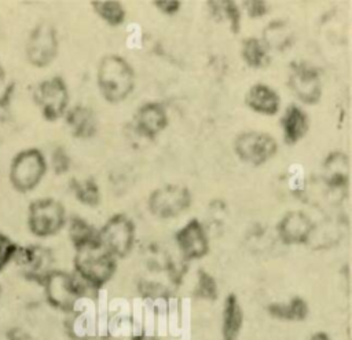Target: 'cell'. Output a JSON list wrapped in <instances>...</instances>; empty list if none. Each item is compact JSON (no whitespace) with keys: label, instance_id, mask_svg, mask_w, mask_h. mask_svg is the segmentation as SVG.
Returning a JSON list of instances; mask_svg holds the SVG:
<instances>
[{"label":"cell","instance_id":"cell-1","mask_svg":"<svg viewBox=\"0 0 352 340\" xmlns=\"http://www.w3.org/2000/svg\"><path fill=\"white\" fill-rule=\"evenodd\" d=\"M135 74L125 58L117 54L104 55L98 66V87L110 103L124 100L133 89Z\"/></svg>","mask_w":352,"mask_h":340},{"label":"cell","instance_id":"cell-23","mask_svg":"<svg viewBox=\"0 0 352 340\" xmlns=\"http://www.w3.org/2000/svg\"><path fill=\"white\" fill-rule=\"evenodd\" d=\"M243 61L254 69H263L270 63V50L257 37H248L242 43L241 50Z\"/></svg>","mask_w":352,"mask_h":340},{"label":"cell","instance_id":"cell-37","mask_svg":"<svg viewBox=\"0 0 352 340\" xmlns=\"http://www.w3.org/2000/svg\"><path fill=\"white\" fill-rule=\"evenodd\" d=\"M103 340H133V337H122V336H107Z\"/></svg>","mask_w":352,"mask_h":340},{"label":"cell","instance_id":"cell-33","mask_svg":"<svg viewBox=\"0 0 352 340\" xmlns=\"http://www.w3.org/2000/svg\"><path fill=\"white\" fill-rule=\"evenodd\" d=\"M246 7L248 14L252 18H258L267 12V3L261 0H253V1H245L243 3Z\"/></svg>","mask_w":352,"mask_h":340},{"label":"cell","instance_id":"cell-4","mask_svg":"<svg viewBox=\"0 0 352 340\" xmlns=\"http://www.w3.org/2000/svg\"><path fill=\"white\" fill-rule=\"evenodd\" d=\"M66 223V211L60 201L45 197L30 202L28 208V227L36 237L55 235Z\"/></svg>","mask_w":352,"mask_h":340},{"label":"cell","instance_id":"cell-36","mask_svg":"<svg viewBox=\"0 0 352 340\" xmlns=\"http://www.w3.org/2000/svg\"><path fill=\"white\" fill-rule=\"evenodd\" d=\"M309 340H331V339H330L329 334L324 333V332H315V333L311 336Z\"/></svg>","mask_w":352,"mask_h":340},{"label":"cell","instance_id":"cell-18","mask_svg":"<svg viewBox=\"0 0 352 340\" xmlns=\"http://www.w3.org/2000/svg\"><path fill=\"white\" fill-rule=\"evenodd\" d=\"M323 180L330 189H344L349 180V160L342 151L330 153L323 162Z\"/></svg>","mask_w":352,"mask_h":340},{"label":"cell","instance_id":"cell-3","mask_svg":"<svg viewBox=\"0 0 352 340\" xmlns=\"http://www.w3.org/2000/svg\"><path fill=\"white\" fill-rule=\"evenodd\" d=\"M47 172V161L44 154L29 147L16 153L10 164V183L19 193H28L38 186Z\"/></svg>","mask_w":352,"mask_h":340},{"label":"cell","instance_id":"cell-25","mask_svg":"<svg viewBox=\"0 0 352 340\" xmlns=\"http://www.w3.org/2000/svg\"><path fill=\"white\" fill-rule=\"evenodd\" d=\"M69 237L74 248L77 249L80 246H84L87 244L96 241L98 233L87 220L78 216H73L69 222Z\"/></svg>","mask_w":352,"mask_h":340},{"label":"cell","instance_id":"cell-9","mask_svg":"<svg viewBox=\"0 0 352 340\" xmlns=\"http://www.w3.org/2000/svg\"><path fill=\"white\" fill-rule=\"evenodd\" d=\"M234 150L243 162L250 165H261L276 154L278 143L267 132L248 131L235 138Z\"/></svg>","mask_w":352,"mask_h":340},{"label":"cell","instance_id":"cell-11","mask_svg":"<svg viewBox=\"0 0 352 340\" xmlns=\"http://www.w3.org/2000/svg\"><path fill=\"white\" fill-rule=\"evenodd\" d=\"M12 262L22 270L25 278L40 285L54 270L52 253L41 245H18Z\"/></svg>","mask_w":352,"mask_h":340},{"label":"cell","instance_id":"cell-20","mask_svg":"<svg viewBox=\"0 0 352 340\" xmlns=\"http://www.w3.org/2000/svg\"><path fill=\"white\" fill-rule=\"evenodd\" d=\"M243 325V311L234 293H230L224 300L221 336L223 340H236Z\"/></svg>","mask_w":352,"mask_h":340},{"label":"cell","instance_id":"cell-27","mask_svg":"<svg viewBox=\"0 0 352 340\" xmlns=\"http://www.w3.org/2000/svg\"><path fill=\"white\" fill-rule=\"evenodd\" d=\"M194 295L199 299L213 301L217 299V284L216 279L205 270L198 271V281Z\"/></svg>","mask_w":352,"mask_h":340},{"label":"cell","instance_id":"cell-40","mask_svg":"<svg viewBox=\"0 0 352 340\" xmlns=\"http://www.w3.org/2000/svg\"><path fill=\"white\" fill-rule=\"evenodd\" d=\"M0 292H1V288H0Z\"/></svg>","mask_w":352,"mask_h":340},{"label":"cell","instance_id":"cell-15","mask_svg":"<svg viewBox=\"0 0 352 340\" xmlns=\"http://www.w3.org/2000/svg\"><path fill=\"white\" fill-rule=\"evenodd\" d=\"M168 125V114L165 107L158 102H147L142 105L135 116V127L138 132L148 139L155 138Z\"/></svg>","mask_w":352,"mask_h":340},{"label":"cell","instance_id":"cell-17","mask_svg":"<svg viewBox=\"0 0 352 340\" xmlns=\"http://www.w3.org/2000/svg\"><path fill=\"white\" fill-rule=\"evenodd\" d=\"M280 125L283 131V140L287 145H296L308 132L309 118L301 107L290 105L280 118Z\"/></svg>","mask_w":352,"mask_h":340},{"label":"cell","instance_id":"cell-7","mask_svg":"<svg viewBox=\"0 0 352 340\" xmlns=\"http://www.w3.org/2000/svg\"><path fill=\"white\" fill-rule=\"evenodd\" d=\"M59 40L56 29L50 22H40L37 23L26 41V59L30 65L36 67H45L58 55Z\"/></svg>","mask_w":352,"mask_h":340},{"label":"cell","instance_id":"cell-13","mask_svg":"<svg viewBox=\"0 0 352 340\" xmlns=\"http://www.w3.org/2000/svg\"><path fill=\"white\" fill-rule=\"evenodd\" d=\"M175 238L183 257L187 260L201 259L209 252V240L198 219H191L176 233Z\"/></svg>","mask_w":352,"mask_h":340},{"label":"cell","instance_id":"cell-8","mask_svg":"<svg viewBox=\"0 0 352 340\" xmlns=\"http://www.w3.org/2000/svg\"><path fill=\"white\" fill-rule=\"evenodd\" d=\"M33 98L43 117L47 121H55L66 113L69 103L67 85L59 76L45 78L37 84Z\"/></svg>","mask_w":352,"mask_h":340},{"label":"cell","instance_id":"cell-38","mask_svg":"<svg viewBox=\"0 0 352 340\" xmlns=\"http://www.w3.org/2000/svg\"><path fill=\"white\" fill-rule=\"evenodd\" d=\"M133 340H158V339H157V337H154V336L142 334V336H136V337H133Z\"/></svg>","mask_w":352,"mask_h":340},{"label":"cell","instance_id":"cell-35","mask_svg":"<svg viewBox=\"0 0 352 340\" xmlns=\"http://www.w3.org/2000/svg\"><path fill=\"white\" fill-rule=\"evenodd\" d=\"M6 340H33V337L21 328H12L7 332Z\"/></svg>","mask_w":352,"mask_h":340},{"label":"cell","instance_id":"cell-14","mask_svg":"<svg viewBox=\"0 0 352 340\" xmlns=\"http://www.w3.org/2000/svg\"><path fill=\"white\" fill-rule=\"evenodd\" d=\"M314 229L315 224L312 220L301 211L287 212L278 223L279 238L287 245L309 242V238L314 234Z\"/></svg>","mask_w":352,"mask_h":340},{"label":"cell","instance_id":"cell-6","mask_svg":"<svg viewBox=\"0 0 352 340\" xmlns=\"http://www.w3.org/2000/svg\"><path fill=\"white\" fill-rule=\"evenodd\" d=\"M135 226L124 213H116L98 231L99 244L114 257H125L133 245Z\"/></svg>","mask_w":352,"mask_h":340},{"label":"cell","instance_id":"cell-34","mask_svg":"<svg viewBox=\"0 0 352 340\" xmlns=\"http://www.w3.org/2000/svg\"><path fill=\"white\" fill-rule=\"evenodd\" d=\"M161 12L168 14V15H173L179 11L180 8V1L179 0H155L153 3Z\"/></svg>","mask_w":352,"mask_h":340},{"label":"cell","instance_id":"cell-24","mask_svg":"<svg viewBox=\"0 0 352 340\" xmlns=\"http://www.w3.org/2000/svg\"><path fill=\"white\" fill-rule=\"evenodd\" d=\"M70 189L74 197L84 205L95 206L100 202V190L96 182L91 178L72 179Z\"/></svg>","mask_w":352,"mask_h":340},{"label":"cell","instance_id":"cell-32","mask_svg":"<svg viewBox=\"0 0 352 340\" xmlns=\"http://www.w3.org/2000/svg\"><path fill=\"white\" fill-rule=\"evenodd\" d=\"M14 92H15V83L14 81L8 83L3 88V91L0 92V113H6L8 110L11 99L14 96Z\"/></svg>","mask_w":352,"mask_h":340},{"label":"cell","instance_id":"cell-28","mask_svg":"<svg viewBox=\"0 0 352 340\" xmlns=\"http://www.w3.org/2000/svg\"><path fill=\"white\" fill-rule=\"evenodd\" d=\"M18 244L4 233H0V273L12 262Z\"/></svg>","mask_w":352,"mask_h":340},{"label":"cell","instance_id":"cell-30","mask_svg":"<svg viewBox=\"0 0 352 340\" xmlns=\"http://www.w3.org/2000/svg\"><path fill=\"white\" fill-rule=\"evenodd\" d=\"M221 8L230 22V29L232 33H238L241 28V12L234 1H223Z\"/></svg>","mask_w":352,"mask_h":340},{"label":"cell","instance_id":"cell-31","mask_svg":"<svg viewBox=\"0 0 352 340\" xmlns=\"http://www.w3.org/2000/svg\"><path fill=\"white\" fill-rule=\"evenodd\" d=\"M287 179H289V187L292 189V191L294 193L302 191L305 182H304V171L300 164H293L289 168Z\"/></svg>","mask_w":352,"mask_h":340},{"label":"cell","instance_id":"cell-19","mask_svg":"<svg viewBox=\"0 0 352 340\" xmlns=\"http://www.w3.org/2000/svg\"><path fill=\"white\" fill-rule=\"evenodd\" d=\"M66 124L70 134L78 139L92 138L96 132V117L91 107L84 105H77L67 110Z\"/></svg>","mask_w":352,"mask_h":340},{"label":"cell","instance_id":"cell-16","mask_svg":"<svg viewBox=\"0 0 352 340\" xmlns=\"http://www.w3.org/2000/svg\"><path fill=\"white\" fill-rule=\"evenodd\" d=\"M246 105L256 113L272 116L280 107V98L275 89L265 84H254L246 92Z\"/></svg>","mask_w":352,"mask_h":340},{"label":"cell","instance_id":"cell-22","mask_svg":"<svg viewBox=\"0 0 352 340\" xmlns=\"http://www.w3.org/2000/svg\"><path fill=\"white\" fill-rule=\"evenodd\" d=\"M293 33L286 22L283 21H272L263 30L261 41L265 44L268 50H285L292 44Z\"/></svg>","mask_w":352,"mask_h":340},{"label":"cell","instance_id":"cell-26","mask_svg":"<svg viewBox=\"0 0 352 340\" xmlns=\"http://www.w3.org/2000/svg\"><path fill=\"white\" fill-rule=\"evenodd\" d=\"M95 12L110 26H118L125 21V10L120 1L116 0H96L92 1Z\"/></svg>","mask_w":352,"mask_h":340},{"label":"cell","instance_id":"cell-39","mask_svg":"<svg viewBox=\"0 0 352 340\" xmlns=\"http://www.w3.org/2000/svg\"><path fill=\"white\" fill-rule=\"evenodd\" d=\"M4 78H6V70H4V67H3V65L0 62V84L4 81Z\"/></svg>","mask_w":352,"mask_h":340},{"label":"cell","instance_id":"cell-21","mask_svg":"<svg viewBox=\"0 0 352 340\" xmlns=\"http://www.w3.org/2000/svg\"><path fill=\"white\" fill-rule=\"evenodd\" d=\"M267 310L271 317L282 321H302L309 312L307 301L300 296L292 297L287 303H271Z\"/></svg>","mask_w":352,"mask_h":340},{"label":"cell","instance_id":"cell-10","mask_svg":"<svg viewBox=\"0 0 352 340\" xmlns=\"http://www.w3.org/2000/svg\"><path fill=\"white\" fill-rule=\"evenodd\" d=\"M191 205V193L182 184H166L155 189L148 197L150 212L161 219L182 215Z\"/></svg>","mask_w":352,"mask_h":340},{"label":"cell","instance_id":"cell-29","mask_svg":"<svg viewBox=\"0 0 352 340\" xmlns=\"http://www.w3.org/2000/svg\"><path fill=\"white\" fill-rule=\"evenodd\" d=\"M72 160L62 146H56L51 153V167L56 175L66 173L70 168Z\"/></svg>","mask_w":352,"mask_h":340},{"label":"cell","instance_id":"cell-12","mask_svg":"<svg viewBox=\"0 0 352 340\" xmlns=\"http://www.w3.org/2000/svg\"><path fill=\"white\" fill-rule=\"evenodd\" d=\"M289 88L302 103L315 105L322 96V81L319 72L311 65L300 61L290 65Z\"/></svg>","mask_w":352,"mask_h":340},{"label":"cell","instance_id":"cell-2","mask_svg":"<svg viewBox=\"0 0 352 340\" xmlns=\"http://www.w3.org/2000/svg\"><path fill=\"white\" fill-rule=\"evenodd\" d=\"M74 268L81 281L92 288H100L113 277L116 257L96 240L76 249Z\"/></svg>","mask_w":352,"mask_h":340},{"label":"cell","instance_id":"cell-5","mask_svg":"<svg viewBox=\"0 0 352 340\" xmlns=\"http://www.w3.org/2000/svg\"><path fill=\"white\" fill-rule=\"evenodd\" d=\"M41 286L48 304L62 311H72L84 292L81 282L62 270H52L44 278Z\"/></svg>","mask_w":352,"mask_h":340}]
</instances>
